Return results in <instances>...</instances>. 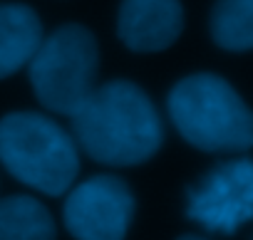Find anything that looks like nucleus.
Returning a JSON list of instances; mask_svg holds the SVG:
<instances>
[{
    "instance_id": "nucleus-4",
    "label": "nucleus",
    "mask_w": 253,
    "mask_h": 240,
    "mask_svg": "<svg viewBox=\"0 0 253 240\" xmlns=\"http://www.w3.org/2000/svg\"><path fill=\"white\" fill-rule=\"evenodd\" d=\"M28 67L40 104L55 114L72 116L97 89V40L84 25H62L40 42Z\"/></svg>"
},
{
    "instance_id": "nucleus-9",
    "label": "nucleus",
    "mask_w": 253,
    "mask_h": 240,
    "mask_svg": "<svg viewBox=\"0 0 253 240\" xmlns=\"http://www.w3.org/2000/svg\"><path fill=\"white\" fill-rule=\"evenodd\" d=\"M50 210L33 196L0 198V240H55Z\"/></svg>"
},
{
    "instance_id": "nucleus-10",
    "label": "nucleus",
    "mask_w": 253,
    "mask_h": 240,
    "mask_svg": "<svg viewBox=\"0 0 253 240\" xmlns=\"http://www.w3.org/2000/svg\"><path fill=\"white\" fill-rule=\"evenodd\" d=\"M211 37L228 52L253 50V0H218L211 10Z\"/></svg>"
},
{
    "instance_id": "nucleus-1",
    "label": "nucleus",
    "mask_w": 253,
    "mask_h": 240,
    "mask_svg": "<svg viewBox=\"0 0 253 240\" xmlns=\"http://www.w3.org/2000/svg\"><path fill=\"white\" fill-rule=\"evenodd\" d=\"M70 119L82 151L107 166L144 164L164 141L157 106L142 87L126 79L97 87Z\"/></svg>"
},
{
    "instance_id": "nucleus-5",
    "label": "nucleus",
    "mask_w": 253,
    "mask_h": 240,
    "mask_svg": "<svg viewBox=\"0 0 253 240\" xmlns=\"http://www.w3.org/2000/svg\"><path fill=\"white\" fill-rule=\"evenodd\" d=\"M186 215L211 233H236L253 220V159L213 166L191 191Z\"/></svg>"
},
{
    "instance_id": "nucleus-7",
    "label": "nucleus",
    "mask_w": 253,
    "mask_h": 240,
    "mask_svg": "<svg viewBox=\"0 0 253 240\" xmlns=\"http://www.w3.org/2000/svg\"><path fill=\"white\" fill-rule=\"evenodd\" d=\"M184 30V8L179 0H122L117 33L134 52H162L171 47Z\"/></svg>"
},
{
    "instance_id": "nucleus-6",
    "label": "nucleus",
    "mask_w": 253,
    "mask_h": 240,
    "mask_svg": "<svg viewBox=\"0 0 253 240\" xmlns=\"http://www.w3.org/2000/svg\"><path fill=\"white\" fill-rule=\"evenodd\" d=\"M132 215L134 193L117 176H92L65 201V225L77 240H124Z\"/></svg>"
},
{
    "instance_id": "nucleus-3",
    "label": "nucleus",
    "mask_w": 253,
    "mask_h": 240,
    "mask_svg": "<svg viewBox=\"0 0 253 240\" xmlns=\"http://www.w3.org/2000/svg\"><path fill=\"white\" fill-rule=\"evenodd\" d=\"M0 164L45 196L67 193L80 173L75 139L50 116L35 111L0 119Z\"/></svg>"
},
{
    "instance_id": "nucleus-2",
    "label": "nucleus",
    "mask_w": 253,
    "mask_h": 240,
    "mask_svg": "<svg viewBox=\"0 0 253 240\" xmlns=\"http://www.w3.org/2000/svg\"><path fill=\"white\" fill-rule=\"evenodd\" d=\"M179 134L196 149L236 154L253 146V111L218 74H191L174 84L167 99Z\"/></svg>"
},
{
    "instance_id": "nucleus-11",
    "label": "nucleus",
    "mask_w": 253,
    "mask_h": 240,
    "mask_svg": "<svg viewBox=\"0 0 253 240\" xmlns=\"http://www.w3.org/2000/svg\"><path fill=\"white\" fill-rule=\"evenodd\" d=\"M179 240H206V238H201V235H181Z\"/></svg>"
},
{
    "instance_id": "nucleus-8",
    "label": "nucleus",
    "mask_w": 253,
    "mask_h": 240,
    "mask_svg": "<svg viewBox=\"0 0 253 240\" xmlns=\"http://www.w3.org/2000/svg\"><path fill=\"white\" fill-rule=\"evenodd\" d=\"M42 42V23L30 5L0 3V79L25 67Z\"/></svg>"
}]
</instances>
